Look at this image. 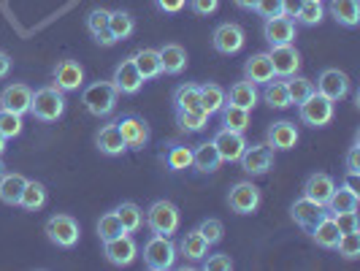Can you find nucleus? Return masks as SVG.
I'll return each mask as SVG.
<instances>
[{
    "instance_id": "obj_1",
    "label": "nucleus",
    "mask_w": 360,
    "mask_h": 271,
    "mask_svg": "<svg viewBox=\"0 0 360 271\" xmlns=\"http://www.w3.org/2000/svg\"><path fill=\"white\" fill-rule=\"evenodd\" d=\"M30 114L38 122H57L65 114V92L57 90L54 84L36 90L33 92V103H30Z\"/></svg>"
},
{
    "instance_id": "obj_2",
    "label": "nucleus",
    "mask_w": 360,
    "mask_h": 271,
    "mask_svg": "<svg viewBox=\"0 0 360 271\" xmlns=\"http://www.w3.org/2000/svg\"><path fill=\"white\" fill-rule=\"evenodd\" d=\"M176 244L171 241V236L152 234L144 244V266L149 271H168L176 263Z\"/></svg>"
},
{
    "instance_id": "obj_3",
    "label": "nucleus",
    "mask_w": 360,
    "mask_h": 271,
    "mask_svg": "<svg viewBox=\"0 0 360 271\" xmlns=\"http://www.w3.org/2000/svg\"><path fill=\"white\" fill-rule=\"evenodd\" d=\"M144 222L152 234L171 236V234H176V228H179V222H181V215H179V209H176V203L160 198L146 209Z\"/></svg>"
},
{
    "instance_id": "obj_4",
    "label": "nucleus",
    "mask_w": 360,
    "mask_h": 271,
    "mask_svg": "<svg viewBox=\"0 0 360 271\" xmlns=\"http://www.w3.org/2000/svg\"><path fill=\"white\" fill-rule=\"evenodd\" d=\"M117 98L120 95H117L111 82H92L82 92V103H84V108L90 111L92 117H108V114H114Z\"/></svg>"
},
{
    "instance_id": "obj_5",
    "label": "nucleus",
    "mask_w": 360,
    "mask_h": 271,
    "mask_svg": "<svg viewBox=\"0 0 360 271\" xmlns=\"http://www.w3.org/2000/svg\"><path fill=\"white\" fill-rule=\"evenodd\" d=\"M44 234L60 250H73L79 244L82 228H79V222L71 215H52L46 220V225H44Z\"/></svg>"
},
{
    "instance_id": "obj_6",
    "label": "nucleus",
    "mask_w": 360,
    "mask_h": 271,
    "mask_svg": "<svg viewBox=\"0 0 360 271\" xmlns=\"http://www.w3.org/2000/svg\"><path fill=\"white\" fill-rule=\"evenodd\" d=\"M333 114H336V108H333V101H328L325 95L314 90L309 95L304 103H298V117H301V122L309 127H325L333 122Z\"/></svg>"
},
{
    "instance_id": "obj_7",
    "label": "nucleus",
    "mask_w": 360,
    "mask_h": 271,
    "mask_svg": "<svg viewBox=\"0 0 360 271\" xmlns=\"http://www.w3.org/2000/svg\"><path fill=\"white\" fill-rule=\"evenodd\" d=\"M117 127H120V133H122V139H125L127 149L141 152V149L149 146L152 130H149L144 117H139V114H122V117L117 120Z\"/></svg>"
},
{
    "instance_id": "obj_8",
    "label": "nucleus",
    "mask_w": 360,
    "mask_h": 271,
    "mask_svg": "<svg viewBox=\"0 0 360 271\" xmlns=\"http://www.w3.org/2000/svg\"><path fill=\"white\" fill-rule=\"evenodd\" d=\"M244 44H247V33L236 22H222V25H217L214 33H212V46L219 54H225V57L238 54L244 49Z\"/></svg>"
},
{
    "instance_id": "obj_9",
    "label": "nucleus",
    "mask_w": 360,
    "mask_h": 271,
    "mask_svg": "<svg viewBox=\"0 0 360 271\" xmlns=\"http://www.w3.org/2000/svg\"><path fill=\"white\" fill-rule=\"evenodd\" d=\"M103 255H106V260L111 266L125 269V266H130L139 258V244H136L133 234H120L114 236V239H108V241H103Z\"/></svg>"
},
{
    "instance_id": "obj_10",
    "label": "nucleus",
    "mask_w": 360,
    "mask_h": 271,
    "mask_svg": "<svg viewBox=\"0 0 360 271\" xmlns=\"http://www.w3.org/2000/svg\"><path fill=\"white\" fill-rule=\"evenodd\" d=\"M260 187H255L252 182H236L228 193V206L233 215H255L260 206Z\"/></svg>"
},
{
    "instance_id": "obj_11",
    "label": "nucleus",
    "mask_w": 360,
    "mask_h": 271,
    "mask_svg": "<svg viewBox=\"0 0 360 271\" xmlns=\"http://www.w3.org/2000/svg\"><path fill=\"white\" fill-rule=\"evenodd\" d=\"M111 84H114L117 95H139V92H141V87H144V76L139 73L136 63H133V57H125L122 63H117L114 76H111Z\"/></svg>"
},
{
    "instance_id": "obj_12",
    "label": "nucleus",
    "mask_w": 360,
    "mask_h": 271,
    "mask_svg": "<svg viewBox=\"0 0 360 271\" xmlns=\"http://www.w3.org/2000/svg\"><path fill=\"white\" fill-rule=\"evenodd\" d=\"M241 163V171L250 174V177H263L274 168V149L269 144H255L244 149V155L238 158Z\"/></svg>"
},
{
    "instance_id": "obj_13",
    "label": "nucleus",
    "mask_w": 360,
    "mask_h": 271,
    "mask_svg": "<svg viewBox=\"0 0 360 271\" xmlns=\"http://www.w3.org/2000/svg\"><path fill=\"white\" fill-rule=\"evenodd\" d=\"M314 90L320 92V95H325L328 101L339 103V101H344L349 95V76L344 71H339V68H325L320 73V79H317V87Z\"/></svg>"
},
{
    "instance_id": "obj_14",
    "label": "nucleus",
    "mask_w": 360,
    "mask_h": 271,
    "mask_svg": "<svg viewBox=\"0 0 360 271\" xmlns=\"http://www.w3.org/2000/svg\"><path fill=\"white\" fill-rule=\"evenodd\" d=\"M212 141H214L222 163H238V158H241V155H244V149H247V139H244V133H236V130H228V127H219Z\"/></svg>"
},
{
    "instance_id": "obj_15",
    "label": "nucleus",
    "mask_w": 360,
    "mask_h": 271,
    "mask_svg": "<svg viewBox=\"0 0 360 271\" xmlns=\"http://www.w3.org/2000/svg\"><path fill=\"white\" fill-rule=\"evenodd\" d=\"M271 65H274V76H295L301 68V52L292 44H282V46H271Z\"/></svg>"
},
{
    "instance_id": "obj_16",
    "label": "nucleus",
    "mask_w": 360,
    "mask_h": 271,
    "mask_svg": "<svg viewBox=\"0 0 360 271\" xmlns=\"http://www.w3.org/2000/svg\"><path fill=\"white\" fill-rule=\"evenodd\" d=\"M57 90L73 92L84 84V65L76 63V60H60L57 68H54V82Z\"/></svg>"
},
{
    "instance_id": "obj_17",
    "label": "nucleus",
    "mask_w": 360,
    "mask_h": 271,
    "mask_svg": "<svg viewBox=\"0 0 360 271\" xmlns=\"http://www.w3.org/2000/svg\"><path fill=\"white\" fill-rule=\"evenodd\" d=\"M298 139H301V133H298L295 122H290V120L274 122V125L269 127V133H266V144H269L274 152H288V149H292V146L298 144Z\"/></svg>"
},
{
    "instance_id": "obj_18",
    "label": "nucleus",
    "mask_w": 360,
    "mask_h": 271,
    "mask_svg": "<svg viewBox=\"0 0 360 271\" xmlns=\"http://www.w3.org/2000/svg\"><path fill=\"white\" fill-rule=\"evenodd\" d=\"M30 103H33V90L27 84H8L0 92V108L14 111V114H30Z\"/></svg>"
},
{
    "instance_id": "obj_19",
    "label": "nucleus",
    "mask_w": 360,
    "mask_h": 271,
    "mask_svg": "<svg viewBox=\"0 0 360 271\" xmlns=\"http://www.w3.org/2000/svg\"><path fill=\"white\" fill-rule=\"evenodd\" d=\"M95 146H98V149H101V155H106V158H120V155H125L127 146H125L122 133H120V127H117V120L98 130V136H95Z\"/></svg>"
},
{
    "instance_id": "obj_20",
    "label": "nucleus",
    "mask_w": 360,
    "mask_h": 271,
    "mask_svg": "<svg viewBox=\"0 0 360 271\" xmlns=\"http://www.w3.org/2000/svg\"><path fill=\"white\" fill-rule=\"evenodd\" d=\"M263 36L269 41L271 46H282V44H295V22L288 17H274V19H266V25H263Z\"/></svg>"
},
{
    "instance_id": "obj_21",
    "label": "nucleus",
    "mask_w": 360,
    "mask_h": 271,
    "mask_svg": "<svg viewBox=\"0 0 360 271\" xmlns=\"http://www.w3.org/2000/svg\"><path fill=\"white\" fill-rule=\"evenodd\" d=\"M309 236H311V241H314L317 247H323V250H336V244H339V239H342V231H339V225H336L333 217L325 215L309 228Z\"/></svg>"
},
{
    "instance_id": "obj_22",
    "label": "nucleus",
    "mask_w": 360,
    "mask_h": 271,
    "mask_svg": "<svg viewBox=\"0 0 360 271\" xmlns=\"http://www.w3.org/2000/svg\"><path fill=\"white\" fill-rule=\"evenodd\" d=\"M325 215H328V212H325L323 203H314V201H309L307 196H301V198L290 206V217H292V222H295L298 228H304V231H309V228H311V225Z\"/></svg>"
},
{
    "instance_id": "obj_23",
    "label": "nucleus",
    "mask_w": 360,
    "mask_h": 271,
    "mask_svg": "<svg viewBox=\"0 0 360 271\" xmlns=\"http://www.w3.org/2000/svg\"><path fill=\"white\" fill-rule=\"evenodd\" d=\"M333 187H336V182L330 174H325V171H314V174H309L307 182H304V196L309 201H314V203H323L330 198V193H333Z\"/></svg>"
},
{
    "instance_id": "obj_24",
    "label": "nucleus",
    "mask_w": 360,
    "mask_h": 271,
    "mask_svg": "<svg viewBox=\"0 0 360 271\" xmlns=\"http://www.w3.org/2000/svg\"><path fill=\"white\" fill-rule=\"evenodd\" d=\"M209 241L203 239V234H200L198 228L195 231H187V234L181 236V241L176 244V253L184 258V260H193V263H198V260H203L206 255H209Z\"/></svg>"
},
{
    "instance_id": "obj_25",
    "label": "nucleus",
    "mask_w": 360,
    "mask_h": 271,
    "mask_svg": "<svg viewBox=\"0 0 360 271\" xmlns=\"http://www.w3.org/2000/svg\"><path fill=\"white\" fill-rule=\"evenodd\" d=\"M160 54V71L165 76H179L187 68V49L181 44H165L158 49Z\"/></svg>"
},
{
    "instance_id": "obj_26",
    "label": "nucleus",
    "mask_w": 360,
    "mask_h": 271,
    "mask_svg": "<svg viewBox=\"0 0 360 271\" xmlns=\"http://www.w3.org/2000/svg\"><path fill=\"white\" fill-rule=\"evenodd\" d=\"M244 79L252 84H269L274 79V65H271L269 52H257L244 63Z\"/></svg>"
},
{
    "instance_id": "obj_27",
    "label": "nucleus",
    "mask_w": 360,
    "mask_h": 271,
    "mask_svg": "<svg viewBox=\"0 0 360 271\" xmlns=\"http://www.w3.org/2000/svg\"><path fill=\"white\" fill-rule=\"evenodd\" d=\"M257 84L252 82H247V79H241V82H236L231 84V90L225 92V103H231V106H238V108H247V111H252L255 103H257Z\"/></svg>"
},
{
    "instance_id": "obj_28",
    "label": "nucleus",
    "mask_w": 360,
    "mask_h": 271,
    "mask_svg": "<svg viewBox=\"0 0 360 271\" xmlns=\"http://www.w3.org/2000/svg\"><path fill=\"white\" fill-rule=\"evenodd\" d=\"M219 165H222V158H219V152H217L214 141H203L193 149V168L200 171V174H214L219 171Z\"/></svg>"
},
{
    "instance_id": "obj_29",
    "label": "nucleus",
    "mask_w": 360,
    "mask_h": 271,
    "mask_svg": "<svg viewBox=\"0 0 360 271\" xmlns=\"http://www.w3.org/2000/svg\"><path fill=\"white\" fill-rule=\"evenodd\" d=\"M358 203H360V193L349 190L347 184H339V187H333L330 198L325 201V212H328V215H339V212L358 209Z\"/></svg>"
},
{
    "instance_id": "obj_30",
    "label": "nucleus",
    "mask_w": 360,
    "mask_h": 271,
    "mask_svg": "<svg viewBox=\"0 0 360 271\" xmlns=\"http://www.w3.org/2000/svg\"><path fill=\"white\" fill-rule=\"evenodd\" d=\"M330 17L342 27H358L360 25V0H330Z\"/></svg>"
},
{
    "instance_id": "obj_31",
    "label": "nucleus",
    "mask_w": 360,
    "mask_h": 271,
    "mask_svg": "<svg viewBox=\"0 0 360 271\" xmlns=\"http://www.w3.org/2000/svg\"><path fill=\"white\" fill-rule=\"evenodd\" d=\"M87 30H90L95 41L98 44H103V46H114L117 41L111 38L108 33V11L106 8H92L90 14H87Z\"/></svg>"
},
{
    "instance_id": "obj_32",
    "label": "nucleus",
    "mask_w": 360,
    "mask_h": 271,
    "mask_svg": "<svg viewBox=\"0 0 360 271\" xmlns=\"http://www.w3.org/2000/svg\"><path fill=\"white\" fill-rule=\"evenodd\" d=\"M46 201H49V193H46V187L41 184V182H30L25 184V190H22V198H19V206L25 209V212H41L44 206H46Z\"/></svg>"
},
{
    "instance_id": "obj_33",
    "label": "nucleus",
    "mask_w": 360,
    "mask_h": 271,
    "mask_svg": "<svg viewBox=\"0 0 360 271\" xmlns=\"http://www.w3.org/2000/svg\"><path fill=\"white\" fill-rule=\"evenodd\" d=\"M25 184H27V179H25L22 174H3V177H0V201H3L6 206H19Z\"/></svg>"
},
{
    "instance_id": "obj_34",
    "label": "nucleus",
    "mask_w": 360,
    "mask_h": 271,
    "mask_svg": "<svg viewBox=\"0 0 360 271\" xmlns=\"http://www.w3.org/2000/svg\"><path fill=\"white\" fill-rule=\"evenodd\" d=\"M108 33L111 38L120 44V41H127V38L136 33V22L127 11H108Z\"/></svg>"
},
{
    "instance_id": "obj_35",
    "label": "nucleus",
    "mask_w": 360,
    "mask_h": 271,
    "mask_svg": "<svg viewBox=\"0 0 360 271\" xmlns=\"http://www.w3.org/2000/svg\"><path fill=\"white\" fill-rule=\"evenodd\" d=\"M162 163L168 171H187L193 168V146L187 144H171L162 155Z\"/></svg>"
},
{
    "instance_id": "obj_36",
    "label": "nucleus",
    "mask_w": 360,
    "mask_h": 271,
    "mask_svg": "<svg viewBox=\"0 0 360 271\" xmlns=\"http://www.w3.org/2000/svg\"><path fill=\"white\" fill-rule=\"evenodd\" d=\"M114 212H117V217H120V222H122L125 234H136V231H141V225H144V212H141V206H139V203H133V201H122Z\"/></svg>"
},
{
    "instance_id": "obj_37",
    "label": "nucleus",
    "mask_w": 360,
    "mask_h": 271,
    "mask_svg": "<svg viewBox=\"0 0 360 271\" xmlns=\"http://www.w3.org/2000/svg\"><path fill=\"white\" fill-rule=\"evenodd\" d=\"M133 63H136L139 73L144 76V82L162 76V71H160V54H158V49H139V52L133 54Z\"/></svg>"
},
{
    "instance_id": "obj_38",
    "label": "nucleus",
    "mask_w": 360,
    "mask_h": 271,
    "mask_svg": "<svg viewBox=\"0 0 360 271\" xmlns=\"http://www.w3.org/2000/svg\"><path fill=\"white\" fill-rule=\"evenodd\" d=\"M225 106V90L214 84V82H209V84H200V108L212 117V114H219Z\"/></svg>"
},
{
    "instance_id": "obj_39",
    "label": "nucleus",
    "mask_w": 360,
    "mask_h": 271,
    "mask_svg": "<svg viewBox=\"0 0 360 271\" xmlns=\"http://www.w3.org/2000/svg\"><path fill=\"white\" fill-rule=\"evenodd\" d=\"M174 108H181V111H198L200 108V84H181L174 92Z\"/></svg>"
},
{
    "instance_id": "obj_40",
    "label": "nucleus",
    "mask_w": 360,
    "mask_h": 271,
    "mask_svg": "<svg viewBox=\"0 0 360 271\" xmlns=\"http://www.w3.org/2000/svg\"><path fill=\"white\" fill-rule=\"evenodd\" d=\"M325 19V6L323 0H301V8L295 14L298 25H307V27H317Z\"/></svg>"
},
{
    "instance_id": "obj_41",
    "label": "nucleus",
    "mask_w": 360,
    "mask_h": 271,
    "mask_svg": "<svg viewBox=\"0 0 360 271\" xmlns=\"http://www.w3.org/2000/svg\"><path fill=\"white\" fill-rule=\"evenodd\" d=\"M219 114H222V127H228V130L244 133V130L250 127V111H247V108H238V106L225 103Z\"/></svg>"
},
{
    "instance_id": "obj_42",
    "label": "nucleus",
    "mask_w": 360,
    "mask_h": 271,
    "mask_svg": "<svg viewBox=\"0 0 360 271\" xmlns=\"http://www.w3.org/2000/svg\"><path fill=\"white\" fill-rule=\"evenodd\" d=\"M176 125L184 133H200L209 125V114L203 108H198V111H181V108H176Z\"/></svg>"
},
{
    "instance_id": "obj_43",
    "label": "nucleus",
    "mask_w": 360,
    "mask_h": 271,
    "mask_svg": "<svg viewBox=\"0 0 360 271\" xmlns=\"http://www.w3.org/2000/svg\"><path fill=\"white\" fill-rule=\"evenodd\" d=\"M263 98H266V103L271 108H290V95H288V84L285 82H276V79H271L269 84H266V90H263Z\"/></svg>"
},
{
    "instance_id": "obj_44",
    "label": "nucleus",
    "mask_w": 360,
    "mask_h": 271,
    "mask_svg": "<svg viewBox=\"0 0 360 271\" xmlns=\"http://www.w3.org/2000/svg\"><path fill=\"white\" fill-rule=\"evenodd\" d=\"M288 95H290V103L292 106H298V103H304L309 95L314 92V84L309 82V79H304V76H288Z\"/></svg>"
},
{
    "instance_id": "obj_45",
    "label": "nucleus",
    "mask_w": 360,
    "mask_h": 271,
    "mask_svg": "<svg viewBox=\"0 0 360 271\" xmlns=\"http://www.w3.org/2000/svg\"><path fill=\"white\" fill-rule=\"evenodd\" d=\"M25 130V122H22V114H14V111H6L0 108V133L6 139H17Z\"/></svg>"
},
{
    "instance_id": "obj_46",
    "label": "nucleus",
    "mask_w": 360,
    "mask_h": 271,
    "mask_svg": "<svg viewBox=\"0 0 360 271\" xmlns=\"http://www.w3.org/2000/svg\"><path fill=\"white\" fill-rule=\"evenodd\" d=\"M120 234H125V228H122L117 212H106V215L98 220V236H101V241H108V239H114V236Z\"/></svg>"
},
{
    "instance_id": "obj_47",
    "label": "nucleus",
    "mask_w": 360,
    "mask_h": 271,
    "mask_svg": "<svg viewBox=\"0 0 360 271\" xmlns=\"http://www.w3.org/2000/svg\"><path fill=\"white\" fill-rule=\"evenodd\" d=\"M336 250H339V255H342L344 260H358L360 258V234L358 231L342 234L339 244H336Z\"/></svg>"
},
{
    "instance_id": "obj_48",
    "label": "nucleus",
    "mask_w": 360,
    "mask_h": 271,
    "mask_svg": "<svg viewBox=\"0 0 360 271\" xmlns=\"http://www.w3.org/2000/svg\"><path fill=\"white\" fill-rule=\"evenodd\" d=\"M198 231L203 234V239H206L209 244H219L222 236H225V225H222L219 220H214V217H206L198 225Z\"/></svg>"
},
{
    "instance_id": "obj_49",
    "label": "nucleus",
    "mask_w": 360,
    "mask_h": 271,
    "mask_svg": "<svg viewBox=\"0 0 360 271\" xmlns=\"http://www.w3.org/2000/svg\"><path fill=\"white\" fill-rule=\"evenodd\" d=\"M336 220L339 231L342 234H352V231H360V220H358V209H349V212H339V215H330Z\"/></svg>"
},
{
    "instance_id": "obj_50",
    "label": "nucleus",
    "mask_w": 360,
    "mask_h": 271,
    "mask_svg": "<svg viewBox=\"0 0 360 271\" xmlns=\"http://www.w3.org/2000/svg\"><path fill=\"white\" fill-rule=\"evenodd\" d=\"M203 269L206 271H231L233 269V258H231L228 253L206 255V258H203Z\"/></svg>"
},
{
    "instance_id": "obj_51",
    "label": "nucleus",
    "mask_w": 360,
    "mask_h": 271,
    "mask_svg": "<svg viewBox=\"0 0 360 271\" xmlns=\"http://www.w3.org/2000/svg\"><path fill=\"white\" fill-rule=\"evenodd\" d=\"M255 14L263 19L282 17V0H257L255 3Z\"/></svg>"
},
{
    "instance_id": "obj_52",
    "label": "nucleus",
    "mask_w": 360,
    "mask_h": 271,
    "mask_svg": "<svg viewBox=\"0 0 360 271\" xmlns=\"http://www.w3.org/2000/svg\"><path fill=\"white\" fill-rule=\"evenodd\" d=\"M187 6L195 17H212L219 8V0H187Z\"/></svg>"
},
{
    "instance_id": "obj_53",
    "label": "nucleus",
    "mask_w": 360,
    "mask_h": 271,
    "mask_svg": "<svg viewBox=\"0 0 360 271\" xmlns=\"http://www.w3.org/2000/svg\"><path fill=\"white\" fill-rule=\"evenodd\" d=\"M155 8L160 14H181L187 8V0H155Z\"/></svg>"
},
{
    "instance_id": "obj_54",
    "label": "nucleus",
    "mask_w": 360,
    "mask_h": 271,
    "mask_svg": "<svg viewBox=\"0 0 360 271\" xmlns=\"http://www.w3.org/2000/svg\"><path fill=\"white\" fill-rule=\"evenodd\" d=\"M347 174H358L360 177V144L355 141V146H349V152H347Z\"/></svg>"
},
{
    "instance_id": "obj_55",
    "label": "nucleus",
    "mask_w": 360,
    "mask_h": 271,
    "mask_svg": "<svg viewBox=\"0 0 360 271\" xmlns=\"http://www.w3.org/2000/svg\"><path fill=\"white\" fill-rule=\"evenodd\" d=\"M298 8H301V0H282V17L295 19Z\"/></svg>"
},
{
    "instance_id": "obj_56",
    "label": "nucleus",
    "mask_w": 360,
    "mask_h": 271,
    "mask_svg": "<svg viewBox=\"0 0 360 271\" xmlns=\"http://www.w3.org/2000/svg\"><path fill=\"white\" fill-rule=\"evenodd\" d=\"M8 71H11V57L6 52H0V79H6Z\"/></svg>"
},
{
    "instance_id": "obj_57",
    "label": "nucleus",
    "mask_w": 360,
    "mask_h": 271,
    "mask_svg": "<svg viewBox=\"0 0 360 271\" xmlns=\"http://www.w3.org/2000/svg\"><path fill=\"white\" fill-rule=\"evenodd\" d=\"M233 3L241 11H255V3H257V0H233Z\"/></svg>"
},
{
    "instance_id": "obj_58",
    "label": "nucleus",
    "mask_w": 360,
    "mask_h": 271,
    "mask_svg": "<svg viewBox=\"0 0 360 271\" xmlns=\"http://www.w3.org/2000/svg\"><path fill=\"white\" fill-rule=\"evenodd\" d=\"M6 146H8V139H6V136H3V133H0V155H3V152H6Z\"/></svg>"
},
{
    "instance_id": "obj_59",
    "label": "nucleus",
    "mask_w": 360,
    "mask_h": 271,
    "mask_svg": "<svg viewBox=\"0 0 360 271\" xmlns=\"http://www.w3.org/2000/svg\"><path fill=\"white\" fill-rule=\"evenodd\" d=\"M6 174V165H3V155H0V177Z\"/></svg>"
}]
</instances>
